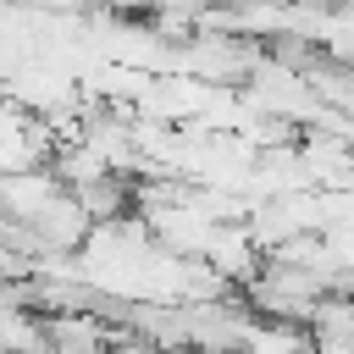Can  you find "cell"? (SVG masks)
Wrapping results in <instances>:
<instances>
[{
  "mask_svg": "<svg viewBox=\"0 0 354 354\" xmlns=\"http://www.w3.org/2000/svg\"><path fill=\"white\" fill-rule=\"evenodd\" d=\"M315 343L310 326H282V321H243V348H304Z\"/></svg>",
  "mask_w": 354,
  "mask_h": 354,
  "instance_id": "3",
  "label": "cell"
},
{
  "mask_svg": "<svg viewBox=\"0 0 354 354\" xmlns=\"http://www.w3.org/2000/svg\"><path fill=\"white\" fill-rule=\"evenodd\" d=\"M61 188H66V183H61L55 166H22V171H6V177H0V205H6V216L33 221Z\"/></svg>",
  "mask_w": 354,
  "mask_h": 354,
  "instance_id": "1",
  "label": "cell"
},
{
  "mask_svg": "<svg viewBox=\"0 0 354 354\" xmlns=\"http://www.w3.org/2000/svg\"><path fill=\"white\" fill-rule=\"evenodd\" d=\"M127 332H116L111 321H100L88 304H77V310H55L50 315V348L55 354H88V348H100V343H122Z\"/></svg>",
  "mask_w": 354,
  "mask_h": 354,
  "instance_id": "2",
  "label": "cell"
}]
</instances>
